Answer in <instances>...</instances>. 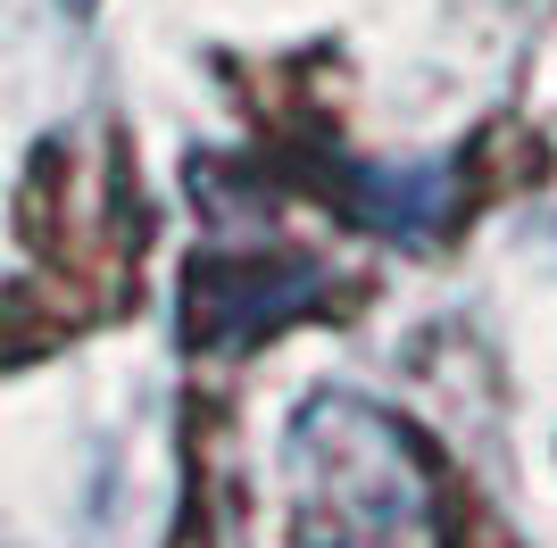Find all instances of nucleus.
<instances>
[{
    "instance_id": "nucleus-1",
    "label": "nucleus",
    "mask_w": 557,
    "mask_h": 548,
    "mask_svg": "<svg viewBox=\"0 0 557 548\" xmlns=\"http://www.w3.org/2000/svg\"><path fill=\"white\" fill-rule=\"evenodd\" d=\"M283 499L300 548H449L417 433L374 399L325 390L283 433Z\"/></svg>"
},
{
    "instance_id": "nucleus-3",
    "label": "nucleus",
    "mask_w": 557,
    "mask_h": 548,
    "mask_svg": "<svg viewBox=\"0 0 557 548\" xmlns=\"http://www.w3.org/2000/svg\"><path fill=\"white\" fill-rule=\"evenodd\" d=\"M325 291V274L317 266H216V283H200V341H258V333H275L283 316H300V299Z\"/></svg>"
},
{
    "instance_id": "nucleus-4",
    "label": "nucleus",
    "mask_w": 557,
    "mask_h": 548,
    "mask_svg": "<svg viewBox=\"0 0 557 548\" xmlns=\"http://www.w3.org/2000/svg\"><path fill=\"white\" fill-rule=\"evenodd\" d=\"M67 9H92V0H67Z\"/></svg>"
},
{
    "instance_id": "nucleus-2",
    "label": "nucleus",
    "mask_w": 557,
    "mask_h": 548,
    "mask_svg": "<svg viewBox=\"0 0 557 548\" xmlns=\"http://www.w3.org/2000/svg\"><path fill=\"white\" fill-rule=\"evenodd\" d=\"M342 208L383 241H433L458 208V175L442 159L424 166H342Z\"/></svg>"
}]
</instances>
